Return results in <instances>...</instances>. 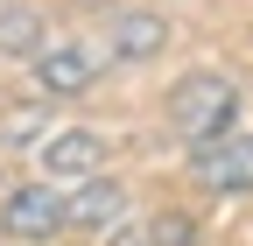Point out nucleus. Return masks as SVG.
<instances>
[{
	"instance_id": "1",
	"label": "nucleus",
	"mask_w": 253,
	"mask_h": 246,
	"mask_svg": "<svg viewBox=\"0 0 253 246\" xmlns=\"http://www.w3.org/2000/svg\"><path fill=\"white\" fill-rule=\"evenodd\" d=\"M232 120H239V84H232L225 71H190V78L169 91V134L190 141V148L225 141Z\"/></svg>"
},
{
	"instance_id": "2",
	"label": "nucleus",
	"mask_w": 253,
	"mask_h": 246,
	"mask_svg": "<svg viewBox=\"0 0 253 246\" xmlns=\"http://www.w3.org/2000/svg\"><path fill=\"white\" fill-rule=\"evenodd\" d=\"M71 225V190H56V183H14L7 197H0V232L7 239H56Z\"/></svg>"
},
{
	"instance_id": "3",
	"label": "nucleus",
	"mask_w": 253,
	"mask_h": 246,
	"mask_svg": "<svg viewBox=\"0 0 253 246\" xmlns=\"http://www.w3.org/2000/svg\"><path fill=\"white\" fill-rule=\"evenodd\" d=\"M106 42H42L28 64H36V91L42 99H78V91H91L99 84V71H106Z\"/></svg>"
},
{
	"instance_id": "4",
	"label": "nucleus",
	"mask_w": 253,
	"mask_h": 246,
	"mask_svg": "<svg viewBox=\"0 0 253 246\" xmlns=\"http://www.w3.org/2000/svg\"><path fill=\"white\" fill-rule=\"evenodd\" d=\"M36 148H42V176H49V183L106 176V134H91V127H56V134H42Z\"/></svg>"
},
{
	"instance_id": "5",
	"label": "nucleus",
	"mask_w": 253,
	"mask_h": 246,
	"mask_svg": "<svg viewBox=\"0 0 253 246\" xmlns=\"http://www.w3.org/2000/svg\"><path fill=\"white\" fill-rule=\"evenodd\" d=\"M197 183L204 190H218V197H246L253 190V134H225V141H211V148H197Z\"/></svg>"
},
{
	"instance_id": "6",
	"label": "nucleus",
	"mask_w": 253,
	"mask_h": 246,
	"mask_svg": "<svg viewBox=\"0 0 253 246\" xmlns=\"http://www.w3.org/2000/svg\"><path fill=\"white\" fill-rule=\"evenodd\" d=\"M106 49H113V64H148V56H162V49H169V14L120 7V14L106 21Z\"/></svg>"
},
{
	"instance_id": "7",
	"label": "nucleus",
	"mask_w": 253,
	"mask_h": 246,
	"mask_svg": "<svg viewBox=\"0 0 253 246\" xmlns=\"http://www.w3.org/2000/svg\"><path fill=\"white\" fill-rule=\"evenodd\" d=\"M126 218V190L113 176H84V183H71V225H84V232H113Z\"/></svg>"
},
{
	"instance_id": "8",
	"label": "nucleus",
	"mask_w": 253,
	"mask_h": 246,
	"mask_svg": "<svg viewBox=\"0 0 253 246\" xmlns=\"http://www.w3.org/2000/svg\"><path fill=\"white\" fill-rule=\"evenodd\" d=\"M42 49V14L21 0H0V56H36Z\"/></svg>"
},
{
	"instance_id": "9",
	"label": "nucleus",
	"mask_w": 253,
	"mask_h": 246,
	"mask_svg": "<svg viewBox=\"0 0 253 246\" xmlns=\"http://www.w3.org/2000/svg\"><path fill=\"white\" fill-rule=\"evenodd\" d=\"M148 225H155V246H190V239H197V225H190L183 211H169V218H148Z\"/></svg>"
},
{
	"instance_id": "10",
	"label": "nucleus",
	"mask_w": 253,
	"mask_h": 246,
	"mask_svg": "<svg viewBox=\"0 0 253 246\" xmlns=\"http://www.w3.org/2000/svg\"><path fill=\"white\" fill-rule=\"evenodd\" d=\"M106 246H155V225H126V218H120Z\"/></svg>"
},
{
	"instance_id": "11",
	"label": "nucleus",
	"mask_w": 253,
	"mask_h": 246,
	"mask_svg": "<svg viewBox=\"0 0 253 246\" xmlns=\"http://www.w3.org/2000/svg\"><path fill=\"white\" fill-rule=\"evenodd\" d=\"M36 127H42V113H14L7 120V148H14V134H36Z\"/></svg>"
}]
</instances>
